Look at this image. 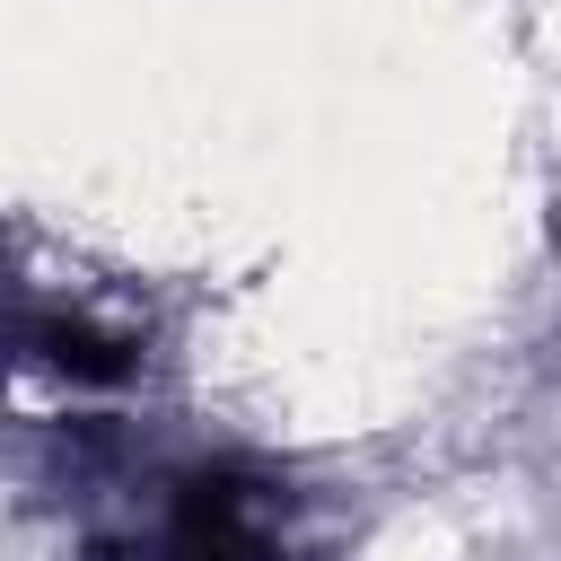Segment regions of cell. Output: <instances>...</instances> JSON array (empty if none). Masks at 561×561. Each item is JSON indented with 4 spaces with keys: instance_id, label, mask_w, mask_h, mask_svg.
Listing matches in <instances>:
<instances>
[{
    "instance_id": "cell-1",
    "label": "cell",
    "mask_w": 561,
    "mask_h": 561,
    "mask_svg": "<svg viewBox=\"0 0 561 561\" xmlns=\"http://www.w3.org/2000/svg\"><path fill=\"white\" fill-rule=\"evenodd\" d=\"M140 561H280V508L245 473H184Z\"/></svg>"
},
{
    "instance_id": "cell-2",
    "label": "cell",
    "mask_w": 561,
    "mask_h": 561,
    "mask_svg": "<svg viewBox=\"0 0 561 561\" xmlns=\"http://www.w3.org/2000/svg\"><path fill=\"white\" fill-rule=\"evenodd\" d=\"M44 368H61V377H79V386H105V377H123L131 368V333H114V324H96V316H70V307H53V316H26V333H18Z\"/></svg>"
}]
</instances>
